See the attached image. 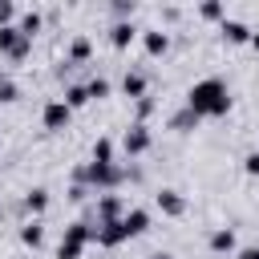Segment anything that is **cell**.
<instances>
[{
  "label": "cell",
  "instance_id": "cell-16",
  "mask_svg": "<svg viewBox=\"0 0 259 259\" xmlns=\"http://www.w3.org/2000/svg\"><path fill=\"white\" fill-rule=\"evenodd\" d=\"M89 57H93V40H89V36H73V40H69L65 61H69V65H85Z\"/></svg>",
  "mask_w": 259,
  "mask_h": 259
},
{
  "label": "cell",
  "instance_id": "cell-21",
  "mask_svg": "<svg viewBox=\"0 0 259 259\" xmlns=\"http://www.w3.org/2000/svg\"><path fill=\"white\" fill-rule=\"evenodd\" d=\"M113 154H117L113 138H97V142H93V158H89V162H101V166H109V162H113Z\"/></svg>",
  "mask_w": 259,
  "mask_h": 259
},
{
  "label": "cell",
  "instance_id": "cell-15",
  "mask_svg": "<svg viewBox=\"0 0 259 259\" xmlns=\"http://www.w3.org/2000/svg\"><path fill=\"white\" fill-rule=\"evenodd\" d=\"M210 251H214V255H231V251H239V239H235V231H231V227H219V231H210Z\"/></svg>",
  "mask_w": 259,
  "mask_h": 259
},
{
  "label": "cell",
  "instance_id": "cell-8",
  "mask_svg": "<svg viewBox=\"0 0 259 259\" xmlns=\"http://www.w3.org/2000/svg\"><path fill=\"white\" fill-rule=\"evenodd\" d=\"M130 235H125V223L117 219V223H97V235H93V243L97 247H121Z\"/></svg>",
  "mask_w": 259,
  "mask_h": 259
},
{
  "label": "cell",
  "instance_id": "cell-2",
  "mask_svg": "<svg viewBox=\"0 0 259 259\" xmlns=\"http://www.w3.org/2000/svg\"><path fill=\"white\" fill-rule=\"evenodd\" d=\"M73 182L89 186L93 194H109L113 186H121V182H125V170H121L117 162H109V166H101V162H85V166H77V170H73Z\"/></svg>",
  "mask_w": 259,
  "mask_h": 259
},
{
  "label": "cell",
  "instance_id": "cell-10",
  "mask_svg": "<svg viewBox=\"0 0 259 259\" xmlns=\"http://www.w3.org/2000/svg\"><path fill=\"white\" fill-rule=\"evenodd\" d=\"M138 36H142V28H138L134 20H117V24L109 28V45H113V49H130Z\"/></svg>",
  "mask_w": 259,
  "mask_h": 259
},
{
  "label": "cell",
  "instance_id": "cell-11",
  "mask_svg": "<svg viewBox=\"0 0 259 259\" xmlns=\"http://www.w3.org/2000/svg\"><path fill=\"white\" fill-rule=\"evenodd\" d=\"M219 32H223V40H227V45H251V36H255L243 20H231V16L219 24Z\"/></svg>",
  "mask_w": 259,
  "mask_h": 259
},
{
  "label": "cell",
  "instance_id": "cell-24",
  "mask_svg": "<svg viewBox=\"0 0 259 259\" xmlns=\"http://www.w3.org/2000/svg\"><path fill=\"white\" fill-rule=\"evenodd\" d=\"M85 89H89V101H105L113 85H109L105 77H93V81H85Z\"/></svg>",
  "mask_w": 259,
  "mask_h": 259
},
{
  "label": "cell",
  "instance_id": "cell-32",
  "mask_svg": "<svg viewBox=\"0 0 259 259\" xmlns=\"http://www.w3.org/2000/svg\"><path fill=\"white\" fill-rule=\"evenodd\" d=\"M150 259H174V255H166V251H154V255H150Z\"/></svg>",
  "mask_w": 259,
  "mask_h": 259
},
{
  "label": "cell",
  "instance_id": "cell-33",
  "mask_svg": "<svg viewBox=\"0 0 259 259\" xmlns=\"http://www.w3.org/2000/svg\"><path fill=\"white\" fill-rule=\"evenodd\" d=\"M251 49H255V53H259V32H255V36H251Z\"/></svg>",
  "mask_w": 259,
  "mask_h": 259
},
{
  "label": "cell",
  "instance_id": "cell-30",
  "mask_svg": "<svg viewBox=\"0 0 259 259\" xmlns=\"http://www.w3.org/2000/svg\"><path fill=\"white\" fill-rule=\"evenodd\" d=\"M243 170H247L251 178H259V150H251V154L243 158Z\"/></svg>",
  "mask_w": 259,
  "mask_h": 259
},
{
  "label": "cell",
  "instance_id": "cell-1",
  "mask_svg": "<svg viewBox=\"0 0 259 259\" xmlns=\"http://www.w3.org/2000/svg\"><path fill=\"white\" fill-rule=\"evenodd\" d=\"M186 109L202 121V117H227L231 113V89H227V81H219V77H202V81H194L190 89H186Z\"/></svg>",
  "mask_w": 259,
  "mask_h": 259
},
{
  "label": "cell",
  "instance_id": "cell-23",
  "mask_svg": "<svg viewBox=\"0 0 259 259\" xmlns=\"http://www.w3.org/2000/svg\"><path fill=\"white\" fill-rule=\"evenodd\" d=\"M198 16H202V20H219V24H223V20H227V8H223L219 0H206V4H198Z\"/></svg>",
  "mask_w": 259,
  "mask_h": 259
},
{
  "label": "cell",
  "instance_id": "cell-29",
  "mask_svg": "<svg viewBox=\"0 0 259 259\" xmlns=\"http://www.w3.org/2000/svg\"><path fill=\"white\" fill-rule=\"evenodd\" d=\"M89 194H93V190H89V186H81V182H73V186H69V202H85Z\"/></svg>",
  "mask_w": 259,
  "mask_h": 259
},
{
  "label": "cell",
  "instance_id": "cell-6",
  "mask_svg": "<svg viewBox=\"0 0 259 259\" xmlns=\"http://www.w3.org/2000/svg\"><path fill=\"white\" fill-rule=\"evenodd\" d=\"M150 146H154V138H150V130H146V125H138V121H134V125L125 130V138H121V150H125L130 158H142Z\"/></svg>",
  "mask_w": 259,
  "mask_h": 259
},
{
  "label": "cell",
  "instance_id": "cell-27",
  "mask_svg": "<svg viewBox=\"0 0 259 259\" xmlns=\"http://www.w3.org/2000/svg\"><path fill=\"white\" fill-rule=\"evenodd\" d=\"M20 16H16V4L12 0H0V28H8V24H16Z\"/></svg>",
  "mask_w": 259,
  "mask_h": 259
},
{
  "label": "cell",
  "instance_id": "cell-4",
  "mask_svg": "<svg viewBox=\"0 0 259 259\" xmlns=\"http://www.w3.org/2000/svg\"><path fill=\"white\" fill-rule=\"evenodd\" d=\"M28 53H32V40H28L16 24L0 28V57H8V61H24Z\"/></svg>",
  "mask_w": 259,
  "mask_h": 259
},
{
  "label": "cell",
  "instance_id": "cell-19",
  "mask_svg": "<svg viewBox=\"0 0 259 259\" xmlns=\"http://www.w3.org/2000/svg\"><path fill=\"white\" fill-rule=\"evenodd\" d=\"M16 28H20V32H24L28 40H32V36H36V32L45 28V16H40L36 8H28V12H20V20H16Z\"/></svg>",
  "mask_w": 259,
  "mask_h": 259
},
{
  "label": "cell",
  "instance_id": "cell-9",
  "mask_svg": "<svg viewBox=\"0 0 259 259\" xmlns=\"http://www.w3.org/2000/svg\"><path fill=\"white\" fill-rule=\"evenodd\" d=\"M125 219V202L117 194H97V223H117Z\"/></svg>",
  "mask_w": 259,
  "mask_h": 259
},
{
  "label": "cell",
  "instance_id": "cell-7",
  "mask_svg": "<svg viewBox=\"0 0 259 259\" xmlns=\"http://www.w3.org/2000/svg\"><path fill=\"white\" fill-rule=\"evenodd\" d=\"M154 202H158V210H162L166 219H182V214H186V198H182L178 190H170V186H166V190H158V194H154Z\"/></svg>",
  "mask_w": 259,
  "mask_h": 259
},
{
  "label": "cell",
  "instance_id": "cell-3",
  "mask_svg": "<svg viewBox=\"0 0 259 259\" xmlns=\"http://www.w3.org/2000/svg\"><path fill=\"white\" fill-rule=\"evenodd\" d=\"M93 235H97V227H93L89 219L69 223L65 235H61V243H57V259H81V251L93 243Z\"/></svg>",
  "mask_w": 259,
  "mask_h": 259
},
{
  "label": "cell",
  "instance_id": "cell-14",
  "mask_svg": "<svg viewBox=\"0 0 259 259\" xmlns=\"http://www.w3.org/2000/svg\"><path fill=\"white\" fill-rule=\"evenodd\" d=\"M121 223H125V235H130V239H138V235H146V231H150V210H142V206H130Z\"/></svg>",
  "mask_w": 259,
  "mask_h": 259
},
{
  "label": "cell",
  "instance_id": "cell-28",
  "mask_svg": "<svg viewBox=\"0 0 259 259\" xmlns=\"http://www.w3.org/2000/svg\"><path fill=\"white\" fill-rule=\"evenodd\" d=\"M16 97H20L16 81H4V85H0V105H8V101H16Z\"/></svg>",
  "mask_w": 259,
  "mask_h": 259
},
{
  "label": "cell",
  "instance_id": "cell-26",
  "mask_svg": "<svg viewBox=\"0 0 259 259\" xmlns=\"http://www.w3.org/2000/svg\"><path fill=\"white\" fill-rule=\"evenodd\" d=\"M158 109V101L154 97H142V101H134V117H138V125H146V117Z\"/></svg>",
  "mask_w": 259,
  "mask_h": 259
},
{
  "label": "cell",
  "instance_id": "cell-25",
  "mask_svg": "<svg viewBox=\"0 0 259 259\" xmlns=\"http://www.w3.org/2000/svg\"><path fill=\"white\" fill-rule=\"evenodd\" d=\"M134 8H138L134 0H113V4H109V12H113V24H117V20H130V16H134Z\"/></svg>",
  "mask_w": 259,
  "mask_h": 259
},
{
  "label": "cell",
  "instance_id": "cell-18",
  "mask_svg": "<svg viewBox=\"0 0 259 259\" xmlns=\"http://www.w3.org/2000/svg\"><path fill=\"white\" fill-rule=\"evenodd\" d=\"M20 243H24L28 251H36V247H45V227H40V219H28V223L20 227Z\"/></svg>",
  "mask_w": 259,
  "mask_h": 259
},
{
  "label": "cell",
  "instance_id": "cell-35",
  "mask_svg": "<svg viewBox=\"0 0 259 259\" xmlns=\"http://www.w3.org/2000/svg\"><path fill=\"white\" fill-rule=\"evenodd\" d=\"M0 150H4V146H0Z\"/></svg>",
  "mask_w": 259,
  "mask_h": 259
},
{
  "label": "cell",
  "instance_id": "cell-12",
  "mask_svg": "<svg viewBox=\"0 0 259 259\" xmlns=\"http://www.w3.org/2000/svg\"><path fill=\"white\" fill-rule=\"evenodd\" d=\"M146 73H138V69H125V77H121V93L130 97V101H142V97H150L146 93Z\"/></svg>",
  "mask_w": 259,
  "mask_h": 259
},
{
  "label": "cell",
  "instance_id": "cell-34",
  "mask_svg": "<svg viewBox=\"0 0 259 259\" xmlns=\"http://www.w3.org/2000/svg\"><path fill=\"white\" fill-rule=\"evenodd\" d=\"M4 81H8V73H4V69H0V85H4Z\"/></svg>",
  "mask_w": 259,
  "mask_h": 259
},
{
  "label": "cell",
  "instance_id": "cell-31",
  "mask_svg": "<svg viewBox=\"0 0 259 259\" xmlns=\"http://www.w3.org/2000/svg\"><path fill=\"white\" fill-rule=\"evenodd\" d=\"M235 259H259V247H239Z\"/></svg>",
  "mask_w": 259,
  "mask_h": 259
},
{
  "label": "cell",
  "instance_id": "cell-17",
  "mask_svg": "<svg viewBox=\"0 0 259 259\" xmlns=\"http://www.w3.org/2000/svg\"><path fill=\"white\" fill-rule=\"evenodd\" d=\"M24 210H28L32 219H40V214L49 210V190H45V186H32V190L24 194Z\"/></svg>",
  "mask_w": 259,
  "mask_h": 259
},
{
  "label": "cell",
  "instance_id": "cell-5",
  "mask_svg": "<svg viewBox=\"0 0 259 259\" xmlns=\"http://www.w3.org/2000/svg\"><path fill=\"white\" fill-rule=\"evenodd\" d=\"M69 121H73V109H69L61 97L45 101V109H40V125H45L49 134H61V130H69Z\"/></svg>",
  "mask_w": 259,
  "mask_h": 259
},
{
  "label": "cell",
  "instance_id": "cell-20",
  "mask_svg": "<svg viewBox=\"0 0 259 259\" xmlns=\"http://www.w3.org/2000/svg\"><path fill=\"white\" fill-rule=\"evenodd\" d=\"M170 130H174V134H190V130H198V117H194V113L182 105V109L170 117Z\"/></svg>",
  "mask_w": 259,
  "mask_h": 259
},
{
  "label": "cell",
  "instance_id": "cell-22",
  "mask_svg": "<svg viewBox=\"0 0 259 259\" xmlns=\"http://www.w3.org/2000/svg\"><path fill=\"white\" fill-rule=\"evenodd\" d=\"M69 109H81V105H89V89L85 85H65V97H61Z\"/></svg>",
  "mask_w": 259,
  "mask_h": 259
},
{
  "label": "cell",
  "instance_id": "cell-13",
  "mask_svg": "<svg viewBox=\"0 0 259 259\" xmlns=\"http://www.w3.org/2000/svg\"><path fill=\"white\" fill-rule=\"evenodd\" d=\"M142 49H146L150 57H166V49H170V32H162V28H146V32H142Z\"/></svg>",
  "mask_w": 259,
  "mask_h": 259
}]
</instances>
